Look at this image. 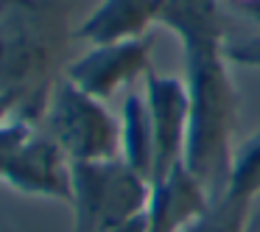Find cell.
Segmentation results:
<instances>
[{"instance_id": "9a60e30c", "label": "cell", "mask_w": 260, "mask_h": 232, "mask_svg": "<svg viewBox=\"0 0 260 232\" xmlns=\"http://www.w3.org/2000/svg\"><path fill=\"white\" fill-rule=\"evenodd\" d=\"M112 232H148V218H146V213L137 215V218H132V221H126V224H120V226H115Z\"/></svg>"}, {"instance_id": "5b68a950", "label": "cell", "mask_w": 260, "mask_h": 232, "mask_svg": "<svg viewBox=\"0 0 260 232\" xmlns=\"http://www.w3.org/2000/svg\"><path fill=\"white\" fill-rule=\"evenodd\" d=\"M14 193L70 204V159L45 129L37 126L9 159L3 179Z\"/></svg>"}, {"instance_id": "4fadbf2b", "label": "cell", "mask_w": 260, "mask_h": 232, "mask_svg": "<svg viewBox=\"0 0 260 232\" xmlns=\"http://www.w3.org/2000/svg\"><path fill=\"white\" fill-rule=\"evenodd\" d=\"M34 129H37L34 120L25 118V115H17V112L9 115V118L0 123V179H3V171H6L9 159L14 157V151L23 146V140Z\"/></svg>"}, {"instance_id": "3957f363", "label": "cell", "mask_w": 260, "mask_h": 232, "mask_svg": "<svg viewBox=\"0 0 260 232\" xmlns=\"http://www.w3.org/2000/svg\"><path fill=\"white\" fill-rule=\"evenodd\" d=\"M42 120V129L62 146L70 162L120 157V118L107 109V101L79 90L64 76L53 84Z\"/></svg>"}, {"instance_id": "2e32d148", "label": "cell", "mask_w": 260, "mask_h": 232, "mask_svg": "<svg viewBox=\"0 0 260 232\" xmlns=\"http://www.w3.org/2000/svg\"><path fill=\"white\" fill-rule=\"evenodd\" d=\"M249 232H260V215L257 218H249Z\"/></svg>"}, {"instance_id": "277c9868", "label": "cell", "mask_w": 260, "mask_h": 232, "mask_svg": "<svg viewBox=\"0 0 260 232\" xmlns=\"http://www.w3.org/2000/svg\"><path fill=\"white\" fill-rule=\"evenodd\" d=\"M151 34L140 40L109 42V45H90V51L64 68V79L73 81L79 90L90 92L92 98H112L118 90L132 84L135 79L148 73L151 59Z\"/></svg>"}, {"instance_id": "9c48e42d", "label": "cell", "mask_w": 260, "mask_h": 232, "mask_svg": "<svg viewBox=\"0 0 260 232\" xmlns=\"http://www.w3.org/2000/svg\"><path fill=\"white\" fill-rule=\"evenodd\" d=\"M120 159L146 182L154 179L157 143H154V123L143 92H129L120 107Z\"/></svg>"}, {"instance_id": "ba28073f", "label": "cell", "mask_w": 260, "mask_h": 232, "mask_svg": "<svg viewBox=\"0 0 260 232\" xmlns=\"http://www.w3.org/2000/svg\"><path fill=\"white\" fill-rule=\"evenodd\" d=\"M159 0H101L73 31L76 40L90 45H109L148 37L151 25H157Z\"/></svg>"}, {"instance_id": "30bf717a", "label": "cell", "mask_w": 260, "mask_h": 232, "mask_svg": "<svg viewBox=\"0 0 260 232\" xmlns=\"http://www.w3.org/2000/svg\"><path fill=\"white\" fill-rule=\"evenodd\" d=\"M224 56L230 64L260 70V23L241 17L224 6Z\"/></svg>"}, {"instance_id": "8fae6325", "label": "cell", "mask_w": 260, "mask_h": 232, "mask_svg": "<svg viewBox=\"0 0 260 232\" xmlns=\"http://www.w3.org/2000/svg\"><path fill=\"white\" fill-rule=\"evenodd\" d=\"M226 193L254 204L260 198V129L235 148Z\"/></svg>"}, {"instance_id": "52a82bcc", "label": "cell", "mask_w": 260, "mask_h": 232, "mask_svg": "<svg viewBox=\"0 0 260 232\" xmlns=\"http://www.w3.org/2000/svg\"><path fill=\"white\" fill-rule=\"evenodd\" d=\"M210 204L213 198L204 185L187 171L185 162H179L151 182L146 210L148 232H187L210 210Z\"/></svg>"}, {"instance_id": "7a4b0ae2", "label": "cell", "mask_w": 260, "mask_h": 232, "mask_svg": "<svg viewBox=\"0 0 260 232\" xmlns=\"http://www.w3.org/2000/svg\"><path fill=\"white\" fill-rule=\"evenodd\" d=\"M151 182L132 171L120 157L70 162L73 232H112L148 210Z\"/></svg>"}, {"instance_id": "8992f818", "label": "cell", "mask_w": 260, "mask_h": 232, "mask_svg": "<svg viewBox=\"0 0 260 232\" xmlns=\"http://www.w3.org/2000/svg\"><path fill=\"white\" fill-rule=\"evenodd\" d=\"M143 95H146L148 112H151L154 143H157L154 179H159L171 168L185 162L190 95H187L185 79H179V76H162V73H154V70H148L143 76Z\"/></svg>"}, {"instance_id": "7c38bea8", "label": "cell", "mask_w": 260, "mask_h": 232, "mask_svg": "<svg viewBox=\"0 0 260 232\" xmlns=\"http://www.w3.org/2000/svg\"><path fill=\"white\" fill-rule=\"evenodd\" d=\"M249 218H252V204L232 193H224L187 232H249Z\"/></svg>"}, {"instance_id": "6da1fadb", "label": "cell", "mask_w": 260, "mask_h": 232, "mask_svg": "<svg viewBox=\"0 0 260 232\" xmlns=\"http://www.w3.org/2000/svg\"><path fill=\"white\" fill-rule=\"evenodd\" d=\"M185 84L190 95L185 165L213 202L226 193L235 157L238 92L221 42L182 45Z\"/></svg>"}, {"instance_id": "5bb4252c", "label": "cell", "mask_w": 260, "mask_h": 232, "mask_svg": "<svg viewBox=\"0 0 260 232\" xmlns=\"http://www.w3.org/2000/svg\"><path fill=\"white\" fill-rule=\"evenodd\" d=\"M230 12L241 14V17H249V20H257L260 23V0H221Z\"/></svg>"}]
</instances>
